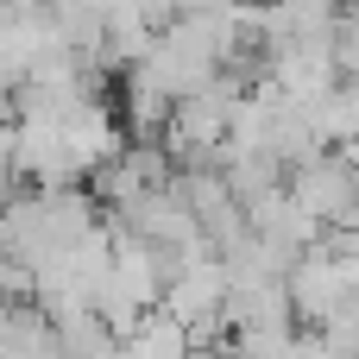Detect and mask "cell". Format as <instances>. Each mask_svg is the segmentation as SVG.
Wrapping results in <instances>:
<instances>
[{
  "mask_svg": "<svg viewBox=\"0 0 359 359\" xmlns=\"http://www.w3.org/2000/svg\"><path fill=\"white\" fill-rule=\"evenodd\" d=\"M290 196L322 221V227H359V158L347 145H322L303 164H290Z\"/></svg>",
  "mask_w": 359,
  "mask_h": 359,
  "instance_id": "obj_1",
  "label": "cell"
},
{
  "mask_svg": "<svg viewBox=\"0 0 359 359\" xmlns=\"http://www.w3.org/2000/svg\"><path fill=\"white\" fill-rule=\"evenodd\" d=\"M0 297H32V265L0 246Z\"/></svg>",
  "mask_w": 359,
  "mask_h": 359,
  "instance_id": "obj_2",
  "label": "cell"
}]
</instances>
